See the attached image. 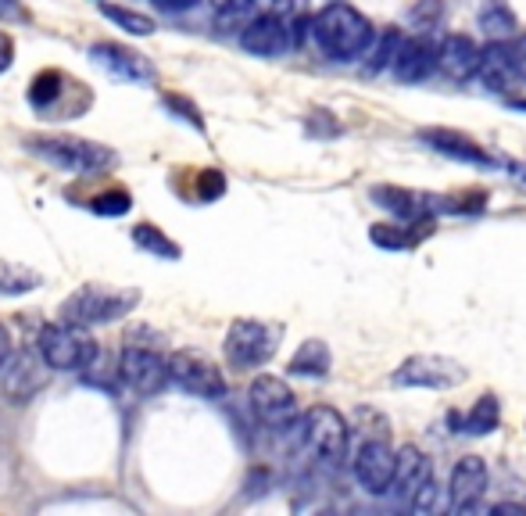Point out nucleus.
I'll return each mask as SVG.
<instances>
[{"instance_id": "obj_18", "label": "nucleus", "mask_w": 526, "mask_h": 516, "mask_svg": "<svg viewBox=\"0 0 526 516\" xmlns=\"http://www.w3.org/2000/svg\"><path fill=\"white\" fill-rule=\"evenodd\" d=\"M480 61H484V51H480L469 36L455 33L441 43L437 69H441V76H448L451 83H466V79L480 76Z\"/></svg>"}, {"instance_id": "obj_31", "label": "nucleus", "mask_w": 526, "mask_h": 516, "mask_svg": "<svg viewBox=\"0 0 526 516\" xmlns=\"http://www.w3.org/2000/svg\"><path fill=\"white\" fill-rule=\"evenodd\" d=\"M398 47H401V36L394 33H383V40L380 43H373V47H369V61H365V69L369 72H380V69H387V65H391L394 58H398Z\"/></svg>"}, {"instance_id": "obj_32", "label": "nucleus", "mask_w": 526, "mask_h": 516, "mask_svg": "<svg viewBox=\"0 0 526 516\" xmlns=\"http://www.w3.org/2000/svg\"><path fill=\"white\" fill-rule=\"evenodd\" d=\"M90 208H94L97 215H108V219H119V215H126L129 208H133V198H129V190H104V194H97L94 201H90Z\"/></svg>"}, {"instance_id": "obj_17", "label": "nucleus", "mask_w": 526, "mask_h": 516, "mask_svg": "<svg viewBox=\"0 0 526 516\" xmlns=\"http://www.w3.org/2000/svg\"><path fill=\"white\" fill-rule=\"evenodd\" d=\"M437 58H441V47L426 36H412V40H401L398 58H394V76L401 83H423L430 79V72L437 69Z\"/></svg>"}, {"instance_id": "obj_14", "label": "nucleus", "mask_w": 526, "mask_h": 516, "mask_svg": "<svg viewBox=\"0 0 526 516\" xmlns=\"http://www.w3.org/2000/svg\"><path fill=\"white\" fill-rule=\"evenodd\" d=\"M487 463L480 456H466L455 463L451 470V481H448V509L451 513H469V509L480 506L487 491Z\"/></svg>"}, {"instance_id": "obj_16", "label": "nucleus", "mask_w": 526, "mask_h": 516, "mask_svg": "<svg viewBox=\"0 0 526 516\" xmlns=\"http://www.w3.org/2000/svg\"><path fill=\"white\" fill-rule=\"evenodd\" d=\"M90 58H94L101 69H108L111 76L126 79V83H151L154 79L151 61H147L144 54L122 47V43H94V47H90Z\"/></svg>"}, {"instance_id": "obj_35", "label": "nucleus", "mask_w": 526, "mask_h": 516, "mask_svg": "<svg viewBox=\"0 0 526 516\" xmlns=\"http://www.w3.org/2000/svg\"><path fill=\"white\" fill-rule=\"evenodd\" d=\"M165 104H169L172 112H179V119H187L190 126L204 129V119H201V112H197V108H194V104H190V101H183V97L169 94V97H165Z\"/></svg>"}, {"instance_id": "obj_1", "label": "nucleus", "mask_w": 526, "mask_h": 516, "mask_svg": "<svg viewBox=\"0 0 526 516\" xmlns=\"http://www.w3.org/2000/svg\"><path fill=\"white\" fill-rule=\"evenodd\" d=\"M312 40L330 61H358L373 47V26L351 4H326L312 18Z\"/></svg>"}, {"instance_id": "obj_30", "label": "nucleus", "mask_w": 526, "mask_h": 516, "mask_svg": "<svg viewBox=\"0 0 526 516\" xmlns=\"http://www.w3.org/2000/svg\"><path fill=\"white\" fill-rule=\"evenodd\" d=\"M79 377H83V384H90V387H104V391H111V387L119 384L122 380V373H119V366H111L108 359H104L101 352L94 355V362H90V366H86L83 373H79Z\"/></svg>"}, {"instance_id": "obj_34", "label": "nucleus", "mask_w": 526, "mask_h": 516, "mask_svg": "<svg viewBox=\"0 0 526 516\" xmlns=\"http://www.w3.org/2000/svg\"><path fill=\"white\" fill-rule=\"evenodd\" d=\"M222 190H226V176H222L219 169H204L201 180H197V198L215 201V198H222Z\"/></svg>"}, {"instance_id": "obj_15", "label": "nucleus", "mask_w": 526, "mask_h": 516, "mask_svg": "<svg viewBox=\"0 0 526 516\" xmlns=\"http://www.w3.org/2000/svg\"><path fill=\"white\" fill-rule=\"evenodd\" d=\"M47 377H51V366H47V359L40 355V348H36V352L22 348V352L11 355L8 366H4V391H8L11 398H29L47 384Z\"/></svg>"}, {"instance_id": "obj_41", "label": "nucleus", "mask_w": 526, "mask_h": 516, "mask_svg": "<svg viewBox=\"0 0 526 516\" xmlns=\"http://www.w3.org/2000/svg\"><path fill=\"white\" fill-rule=\"evenodd\" d=\"M8 359H11V334H8V327L0 323V373H4Z\"/></svg>"}, {"instance_id": "obj_2", "label": "nucleus", "mask_w": 526, "mask_h": 516, "mask_svg": "<svg viewBox=\"0 0 526 516\" xmlns=\"http://www.w3.org/2000/svg\"><path fill=\"white\" fill-rule=\"evenodd\" d=\"M136 305H140V291H133V287L86 284V287H79L72 298H65V305H61V319H68V323H83V327H94V323H115V319L129 316Z\"/></svg>"}, {"instance_id": "obj_28", "label": "nucleus", "mask_w": 526, "mask_h": 516, "mask_svg": "<svg viewBox=\"0 0 526 516\" xmlns=\"http://www.w3.org/2000/svg\"><path fill=\"white\" fill-rule=\"evenodd\" d=\"M101 15L111 18L115 26L126 29V33H133V36H151L154 33V22L147 15H140V11L119 8V4H101Z\"/></svg>"}, {"instance_id": "obj_3", "label": "nucleus", "mask_w": 526, "mask_h": 516, "mask_svg": "<svg viewBox=\"0 0 526 516\" xmlns=\"http://www.w3.org/2000/svg\"><path fill=\"white\" fill-rule=\"evenodd\" d=\"M36 348L47 359V366L61 373H83L97 355V341L86 334L83 323H68V319L43 327L36 337Z\"/></svg>"}, {"instance_id": "obj_25", "label": "nucleus", "mask_w": 526, "mask_h": 516, "mask_svg": "<svg viewBox=\"0 0 526 516\" xmlns=\"http://www.w3.org/2000/svg\"><path fill=\"white\" fill-rule=\"evenodd\" d=\"M498 420H501V402L494 395H480L473 409L466 413L462 430H466V434H473V438H484V434H491V430L498 427Z\"/></svg>"}, {"instance_id": "obj_9", "label": "nucleus", "mask_w": 526, "mask_h": 516, "mask_svg": "<svg viewBox=\"0 0 526 516\" xmlns=\"http://www.w3.org/2000/svg\"><path fill=\"white\" fill-rule=\"evenodd\" d=\"M301 438L305 445L312 448L315 456L326 459V463H337L344 456V448H348V423L337 409L330 405H315L308 409L305 420H301Z\"/></svg>"}, {"instance_id": "obj_36", "label": "nucleus", "mask_w": 526, "mask_h": 516, "mask_svg": "<svg viewBox=\"0 0 526 516\" xmlns=\"http://www.w3.org/2000/svg\"><path fill=\"white\" fill-rule=\"evenodd\" d=\"M219 15H244V11H251L258 4V0H208Z\"/></svg>"}, {"instance_id": "obj_22", "label": "nucleus", "mask_w": 526, "mask_h": 516, "mask_svg": "<svg viewBox=\"0 0 526 516\" xmlns=\"http://www.w3.org/2000/svg\"><path fill=\"white\" fill-rule=\"evenodd\" d=\"M430 477H433V470H430V459H426L423 448L405 445V448L398 452V470H394L391 491L398 495V499L412 502V495H416V491L423 488V484L430 481Z\"/></svg>"}, {"instance_id": "obj_37", "label": "nucleus", "mask_w": 526, "mask_h": 516, "mask_svg": "<svg viewBox=\"0 0 526 516\" xmlns=\"http://www.w3.org/2000/svg\"><path fill=\"white\" fill-rule=\"evenodd\" d=\"M29 11L22 8V0H0V22H26Z\"/></svg>"}, {"instance_id": "obj_38", "label": "nucleus", "mask_w": 526, "mask_h": 516, "mask_svg": "<svg viewBox=\"0 0 526 516\" xmlns=\"http://www.w3.org/2000/svg\"><path fill=\"white\" fill-rule=\"evenodd\" d=\"M194 4H201V0H154V8H158V11H169V15H179V11H190Z\"/></svg>"}, {"instance_id": "obj_42", "label": "nucleus", "mask_w": 526, "mask_h": 516, "mask_svg": "<svg viewBox=\"0 0 526 516\" xmlns=\"http://www.w3.org/2000/svg\"><path fill=\"white\" fill-rule=\"evenodd\" d=\"M509 180L516 183V187L526 194V162H512V165H509Z\"/></svg>"}, {"instance_id": "obj_7", "label": "nucleus", "mask_w": 526, "mask_h": 516, "mask_svg": "<svg viewBox=\"0 0 526 516\" xmlns=\"http://www.w3.org/2000/svg\"><path fill=\"white\" fill-rule=\"evenodd\" d=\"M169 377H172V384H179L194 398H208V402L226 398V377H222L219 366L201 352H172Z\"/></svg>"}, {"instance_id": "obj_24", "label": "nucleus", "mask_w": 526, "mask_h": 516, "mask_svg": "<svg viewBox=\"0 0 526 516\" xmlns=\"http://www.w3.org/2000/svg\"><path fill=\"white\" fill-rule=\"evenodd\" d=\"M412 230H419V223H405V226L376 223L373 230H369V241H373L376 248H387V251H408V248H416L419 237H423V233H412Z\"/></svg>"}, {"instance_id": "obj_11", "label": "nucleus", "mask_w": 526, "mask_h": 516, "mask_svg": "<svg viewBox=\"0 0 526 516\" xmlns=\"http://www.w3.org/2000/svg\"><path fill=\"white\" fill-rule=\"evenodd\" d=\"M247 402L255 409V416L269 427H287L297 413V398L290 391L287 380L262 373V377L251 380V391H247Z\"/></svg>"}, {"instance_id": "obj_26", "label": "nucleus", "mask_w": 526, "mask_h": 516, "mask_svg": "<svg viewBox=\"0 0 526 516\" xmlns=\"http://www.w3.org/2000/svg\"><path fill=\"white\" fill-rule=\"evenodd\" d=\"M43 284V276L36 273V269H29V266H22V262H0V294H29V291H36V287Z\"/></svg>"}, {"instance_id": "obj_10", "label": "nucleus", "mask_w": 526, "mask_h": 516, "mask_svg": "<svg viewBox=\"0 0 526 516\" xmlns=\"http://www.w3.org/2000/svg\"><path fill=\"white\" fill-rule=\"evenodd\" d=\"M119 373L136 395H158L165 384H169V359L144 348V344H126L119 355Z\"/></svg>"}, {"instance_id": "obj_13", "label": "nucleus", "mask_w": 526, "mask_h": 516, "mask_svg": "<svg viewBox=\"0 0 526 516\" xmlns=\"http://www.w3.org/2000/svg\"><path fill=\"white\" fill-rule=\"evenodd\" d=\"M240 47L258 54V58H276V54L294 47V33H290L287 18L283 15H269V11H262V15H255L244 26V33H240Z\"/></svg>"}, {"instance_id": "obj_6", "label": "nucleus", "mask_w": 526, "mask_h": 516, "mask_svg": "<svg viewBox=\"0 0 526 516\" xmlns=\"http://www.w3.org/2000/svg\"><path fill=\"white\" fill-rule=\"evenodd\" d=\"M466 366L448 355H412L394 370L398 387H430V391H451V387L466 384Z\"/></svg>"}, {"instance_id": "obj_12", "label": "nucleus", "mask_w": 526, "mask_h": 516, "mask_svg": "<svg viewBox=\"0 0 526 516\" xmlns=\"http://www.w3.org/2000/svg\"><path fill=\"white\" fill-rule=\"evenodd\" d=\"M394 470H398V456H394L391 445H387L383 438L365 441V445L355 452V481L362 484L369 495L391 491Z\"/></svg>"}, {"instance_id": "obj_27", "label": "nucleus", "mask_w": 526, "mask_h": 516, "mask_svg": "<svg viewBox=\"0 0 526 516\" xmlns=\"http://www.w3.org/2000/svg\"><path fill=\"white\" fill-rule=\"evenodd\" d=\"M129 237H133V244L140 251H151V255H158V258H179L183 255V248H179L176 241H169V237H165V233L158 230L154 223H136Z\"/></svg>"}, {"instance_id": "obj_19", "label": "nucleus", "mask_w": 526, "mask_h": 516, "mask_svg": "<svg viewBox=\"0 0 526 516\" xmlns=\"http://www.w3.org/2000/svg\"><path fill=\"white\" fill-rule=\"evenodd\" d=\"M369 198L380 208H387L391 215H398L401 223H426L433 212H437V201L426 198V194H416V190L405 187H373Z\"/></svg>"}, {"instance_id": "obj_33", "label": "nucleus", "mask_w": 526, "mask_h": 516, "mask_svg": "<svg viewBox=\"0 0 526 516\" xmlns=\"http://www.w3.org/2000/svg\"><path fill=\"white\" fill-rule=\"evenodd\" d=\"M437 488H441V484L430 477V481H426L423 488L412 495V502H408V506L416 509V513H437V506H441V491H437Z\"/></svg>"}, {"instance_id": "obj_21", "label": "nucleus", "mask_w": 526, "mask_h": 516, "mask_svg": "<svg viewBox=\"0 0 526 516\" xmlns=\"http://www.w3.org/2000/svg\"><path fill=\"white\" fill-rule=\"evenodd\" d=\"M419 140H423L426 147H433V151H441V155L455 158V162L498 165V162H494V155H487L484 147L473 144V140L462 137V133H451V129H423V133H419Z\"/></svg>"}, {"instance_id": "obj_5", "label": "nucleus", "mask_w": 526, "mask_h": 516, "mask_svg": "<svg viewBox=\"0 0 526 516\" xmlns=\"http://www.w3.org/2000/svg\"><path fill=\"white\" fill-rule=\"evenodd\" d=\"M226 359L233 370H258L276 352V327H265L258 319H237L226 330Z\"/></svg>"}, {"instance_id": "obj_23", "label": "nucleus", "mask_w": 526, "mask_h": 516, "mask_svg": "<svg viewBox=\"0 0 526 516\" xmlns=\"http://www.w3.org/2000/svg\"><path fill=\"white\" fill-rule=\"evenodd\" d=\"M287 373H294V377H326L330 373V348H326V341H305L301 348L294 352V359H290Z\"/></svg>"}, {"instance_id": "obj_40", "label": "nucleus", "mask_w": 526, "mask_h": 516, "mask_svg": "<svg viewBox=\"0 0 526 516\" xmlns=\"http://www.w3.org/2000/svg\"><path fill=\"white\" fill-rule=\"evenodd\" d=\"M255 8L269 11V15H287V11L294 8V0H258Z\"/></svg>"}, {"instance_id": "obj_20", "label": "nucleus", "mask_w": 526, "mask_h": 516, "mask_svg": "<svg viewBox=\"0 0 526 516\" xmlns=\"http://www.w3.org/2000/svg\"><path fill=\"white\" fill-rule=\"evenodd\" d=\"M79 86L83 83H72L65 72L47 69L29 83V104H33L36 112H51V115H58V119H65V104L61 101H65V94L79 90Z\"/></svg>"}, {"instance_id": "obj_29", "label": "nucleus", "mask_w": 526, "mask_h": 516, "mask_svg": "<svg viewBox=\"0 0 526 516\" xmlns=\"http://www.w3.org/2000/svg\"><path fill=\"white\" fill-rule=\"evenodd\" d=\"M480 29L491 33L494 40H505V36H512V29H516V18H512V11L505 8L501 0H491V4L480 11Z\"/></svg>"}, {"instance_id": "obj_8", "label": "nucleus", "mask_w": 526, "mask_h": 516, "mask_svg": "<svg viewBox=\"0 0 526 516\" xmlns=\"http://www.w3.org/2000/svg\"><path fill=\"white\" fill-rule=\"evenodd\" d=\"M480 79L487 90H509L512 83H526V33L487 43Z\"/></svg>"}, {"instance_id": "obj_4", "label": "nucleus", "mask_w": 526, "mask_h": 516, "mask_svg": "<svg viewBox=\"0 0 526 516\" xmlns=\"http://www.w3.org/2000/svg\"><path fill=\"white\" fill-rule=\"evenodd\" d=\"M26 147L33 155H40L43 162L58 165V169L79 172V176H94L101 169L115 165V151H108L104 144L79 137H26Z\"/></svg>"}, {"instance_id": "obj_39", "label": "nucleus", "mask_w": 526, "mask_h": 516, "mask_svg": "<svg viewBox=\"0 0 526 516\" xmlns=\"http://www.w3.org/2000/svg\"><path fill=\"white\" fill-rule=\"evenodd\" d=\"M11 61H15V43H11L8 33H0V72H8Z\"/></svg>"}]
</instances>
